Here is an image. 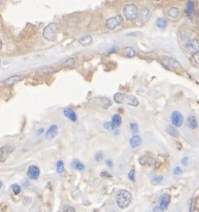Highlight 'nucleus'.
<instances>
[{
	"instance_id": "obj_1",
	"label": "nucleus",
	"mask_w": 199,
	"mask_h": 212,
	"mask_svg": "<svg viewBox=\"0 0 199 212\" xmlns=\"http://www.w3.org/2000/svg\"><path fill=\"white\" fill-rule=\"evenodd\" d=\"M114 101L118 104H123V105H129L133 107H137L139 105L138 99L134 95H127L125 93L118 92L113 97Z\"/></svg>"
},
{
	"instance_id": "obj_2",
	"label": "nucleus",
	"mask_w": 199,
	"mask_h": 212,
	"mask_svg": "<svg viewBox=\"0 0 199 212\" xmlns=\"http://www.w3.org/2000/svg\"><path fill=\"white\" fill-rule=\"evenodd\" d=\"M132 200L131 193L127 190H120L116 197V202L120 208H126Z\"/></svg>"
},
{
	"instance_id": "obj_3",
	"label": "nucleus",
	"mask_w": 199,
	"mask_h": 212,
	"mask_svg": "<svg viewBox=\"0 0 199 212\" xmlns=\"http://www.w3.org/2000/svg\"><path fill=\"white\" fill-rule=\"evenodd\" d=\"M57 33H58V25L55 23H51L44 28L42 36L45 40L49 41H53L57 37Z\"/></svg>"
},
{
	"instance_id": "obj_4",
	"label": "nucleus",
	"mask_w": 199,
	"mask_h": 212,
	"mask_svg": "<svg viewBox=\"0 0 199 212\" xmlns=\"http://www.w3.org/2000/svg\"><path fill=\"white\" fill-rule=\"evenodd\" d=\"M123 15L128 21H133L137 18L138 8L135 4H128L123 8Z\"/></svg>"
},
{
	"instance_id": "obj_5",
	"label": "nucleus",
	"mask_w": 199,
	"mask_h": 212,
	"mask_svg": "<svg viewBox=\"0 0 199 212\" xmlns=\"http://www.w3.org/2000/svg\"><path fill=\"white\" fill-rule=\"evenodd\" d=\"M123 23V17L119 15L112 16L109 19L106 20L105 23V26L109 29V30H115L116 28H118V26H120Z\"/></svg>"
},
{
	"instance_id": "obj_6",
	"label": "nucleus",
	"mask_w": 199,
	"mask_h": 212,
	"mask_svg": "<svg viewBox=\"0 0 199 212\" xmlns=\"http://www.w3.org/2000/svg\"><path fill=\"white\" fill-rule=\"evenodd\" d=\"M161 63L166 68L173 70V71H176V70L181 68L179 63L176 59H174L170 56H162L161 57Z\"/></svg>"
},
{
	"instance_id": "obj_7",
	"label": "nucleus",
	"mask_w": 199,
	"mask_h": 212,
	"mask_svg": "<svg viewBox=\"0 0 199 212\" xmlns=\"http://www.w3.org/2000/svg\"><path fill=\"white\" fill-rule=\"evenodd\" d=\"M186 51L187 54L189 55H194L195 53H196L199 50V41L196 39H192L191 40H189L186 45L185 46Z\"/></svg>"
},
{
	"instance_id": "obj_8",
	"label": "nucleus",
	"mask_w": 199,
	"mask_h": 212,
	"mask_svg": "<svg viewBox=\"0 0 199 212\" xmlns=\"http://www.w3.org/2000/svg\"><path fill=\"white\" fill-rule=\"evenodd\" d=\"M13 151L14 147L11 145H5L0 148V162H5Z\"/></svg>"
},
{
	"instance_id": "obj_9",
	"label": "nucleus",
	"mask_w": 199,
	"mask_h": 212,
	"mask_svg": "<svg viewBox=\"0 0 199 212\" xmlns=\"http://www.w3.org/2000/svg\"><path fill=\"white\" fill-rule=\"evenodd\" d=\"M93 102L95 104H97L100 107H101L102 109H108L110 106L112 105V102L111 100L107 98V97H98V98H93Z\"/></svg>"
},
{
	"instance_id": "obj_10",
	"label": "nucleus",
	"mask_w": 199,
	"mask_h": 212,
	"mask_svg": "<svg viewBox=\"0 0 199 212\" xmlns=\"http://www.w3.org/2000/svg\"><path fill=\"white\" fill-rule=\"evenodd\" d=\"M170 119H171V123L174 126L176 127H180L183 124V121H184V117L183 116L180 114V112L178 111H174L172 114H171V117H170Z\"/></svg>"
},
{
	"instance_id": "obj_11",
	"label": "nucleus",
	"mask_w": 199,
	"mask_h": 212,
	"mask_svg": "<svg viewBox=\"0 0 199 212\" xmlns=\"http://www.w3.org/2000/svg\"><path fill=\"white\" fill-rule=\"evenodd\" d=\"M40 174H41V171H40V168L36 166H30L28 167V170H27V175L30 179L32 180H37L40 176Z\"/></svg>"
},
{
	"instance_id": "obj_12",
	"label": "nucleus",
	"mask_w": 199,
	"mask_h": 212,
	"mask_svg": "<svg viewBox=\"0 0 199 212\" xmlns=\"http://www.w3.org/2000/svg\"><path fill=\"white\" fill-rule=\"evenodd\" d=\"M150 16H151V11H150V9L148 7H143L140 10V13L137 15V17L139 18V21L142 23H146L149 20Z\"/></svg>"
},
{
	"instance_id": "obj_13",
	"label": "nucleus",
	"mask_w": 199,
	"mask_h": 212,
	"mask_svg": "<svg viewBox=\"0 0 199 212\" xmlns=\"http://www.w3.org/2000/svg\"><path fill=\"white\" fill-rule=\"evenodd\" d=\"M139 163L142 166H147V167H155L156 160L149 156H143L139 158Z\"/></svg>"
},
{
	"instance_id": "obj_14",
	"label": "nucleus",
	"mask_w": 199,
	"mask_h": 212,
	"mask_svg": "<svg viewBox=\"0 0 199 212\" xmlns=\"http://www.w3.org/2000/svg\"><path fill=\"white\" fill-rule=\"evenodd\" d=\"M22 80H23V77H22L21 75L16 74V75H12V76L8 77V78L4 81V83H5L6 86L11 87V86L15 85L16 82H18V81H22Z\"/></svg>"
},
{
	"instance_id": "obj_15",
	"label": "nucleus",
	"mask_w": 199,
	"mask_h": 212,
	"mask_svg": "<svg viewBox=\"0 0 199 212\" xmlns=\"http://www.w3.org/2000/svg\"><path fill=\"white\" fill-rule=\"evenodd\" d=\"M58 127L57 125H52L50 129L47 131L46 133V139L48 140H50V139H53L55 138L57 135H58Z\"/></svg>"
},
{
	"instance_id": "obj_16",
	"label": "nucleus",
	"mask_w": 199,
	"mask_h": 212,
	"mask_svg": "<svg viewBox=\"0 0 199 212\" xmlns=\"http://www.w3.org/2000/svg\"><path fill=\"white\" fill-rule=\"evenodd\" d=\"M169 201H170V196L167 193L162 194L160 197V205H161L160 207L165 210L168 208V206L169 204Z\"/></svg>"
},
{
	"instance_id": "obj_17",
	"label": "nucleus",
	"mask_w": 199,
	"mask_h": 212,
	"mask_svg": "<svg viewBox=\"0 0 199 212\" xmlns=\"http://www.w3.org/2000/svg\"><path fill=\"white\" fill-rule=\"evenodd\" d=\"M64 115L72 122H75L77 120V115L76 113L70 108H67L64 109Z\"/></svg>"
},
{
	"instance_id": "obj_18",
	"label": "nucleus",
	"mask_w": 199,
	"mask_h": 212,
	"mask_svg": "<svg viewBox=\"0 0 199 212\" xmlns=\"http://www.w3.org/2000/svg\"><path fill=\"white\" fill-rule=\"evenodd\" d=\"M167 15L171 20H177V19H178V17L180 15V12L178 7H171L168 10Z\"/></svg>"
},
{
	"instance_id": "obj_19",
	"label": "nucleus",
	"mask_w": 199,
	"mask_h": 212,
	"mask_svg": "<svg viewBox=\"0 0 199 212\" xmlns=\"http://www.w3.org/2000/svg\"><path fill=\"white\" fill-rule=\"evenodd\" d=\"M110 123H111V125H112V129L118 128V127L121 125V123H122L121 116L118 115V114H115V115H113Z\"/></svg>"
},
{
	"instance_id": "obj_20",
	"label": "nucleus",
	"mask_w": 199,
	"mask_h": 212,
	"mask_svg": "<svg viewBox=\"0 0 199 212\" xmlns=\"http://www.w3.org/2000/svg\"><path fill=\"white\" fill-rule=\"evenodd\" d=\"M195 10V5L193 1H187L186 2V6L185 8V14L187 17H191L193 12Z\"/></svg>"
},
{
	"instance_id": "obj_21",
	"label": "nucleus",
	"mask_w": 199,
	"mask_h": 212,
	"mask_svg": "<svg viewBox=\"0 0 199 212\" xmlns=\"http://www.w3.org/2000/svg\"><path fill=\"white\" fill-rule=\"evenodd\" d=\"M78 41L83 46H88V45H90L92 42V37L91 35L86 34V35H84L81 38H79Z\"/></svg>"
},
{
	"instance_id": "obj_22",
	"label": "nucleus",
	"mask_w": 199,
	"mask_h": 212,
	"mask_svg": "<svg viewBox=\"0 0 199 212\" xmlns=\"http://www.w3.org/2000/svg\"><path fill=\"white\" fill-rule=\"evenodd\" d=\"M142 143V139L138 135H135L130 139V145L132 148H137L140 144Z\"/></svg>"
},
{
	"instance_id": "obj_23",
	"label": "nucleus",
	"mask_w": 199,
	"mask_h": 212,
	"mask_svg": "<svg viewBox=\"0 0 199 212\" xmlns=\"http://www.w3.org/2000/svg\"><path fill=\"white\" fill-rule=\"evenodd\" d=\"M76 61H77V58L76 57H71V58H68L67 60H66L63 64V66L66 67V68H73L75 64H76Z\"/></svg>"
},
{
	"instance_id": "obj_24",
	"label": "nucleus",
	"mask_w": 199,
	"mask_h": 212,
	"mask_svg": "<svg viewBox=\"0 0 199 212\" xmlns=\"http://www.w3.org/2000/svg\"><path fill=\"white\" fill-rule=\"evenodd\" d=\"M187 125L191 129H196L197 128V121L195 117L189 116L187 117Z\"/></svg>"
},
{
	"instance_id": "obj_25",
	"label": "nucleus",
	"mask_w": 199,
	"mask_h": 212,
	"mask_svg": "<svg viewBox=\"0 0 199 212\" xmlns=\"http://www.w3.org/2000/svg\"><path fill=\"white\" fill-rule=\"evenodd\" d=\"M71 165H72V167H73L75 169H76V170L83 171V170H84V168H85L84 165L80 160H78V159H74V160L72 161Z\"/></svg>"
},
{
	"instance_id": "obj_26",
	"label": "nucleus",
	"mask_w": 199,
	"mask_h": 212,
	"mask_svg": "<svg viewBox=\"0 0 199 212\" xmlns=\"http://www.w3.org/2000/svg\"><path fill=\"white\" fill-rule=\"evenodd\" d=\"M135 55H136V53H135V49H133L132 48L128 47V48H127L125 49V56H126L127 57L132 58V57H135Z\"/></svg>"
},
{
	"instance_id": "obj_27",
	"label": "nucleus",
	"mask_w": 199,
	"mask_h": 212,
	"mask_svg": "<svg viewBox=\"0 0 199 212\" xmlns=\"http://www.w3.org/2000/svg\"><path fill=\"white\" fill-rule=\"evenodd\" d=\"M192 39H191V35L189 34V33H186V32H184L182 35H181V42H182V44H183V46L185 47L186 45V43L189 41V40H191Z\"/></svg>"
},
{
	"instance_id": "obj_28",
	"label": "nucleus",
	"mask_w": 199,
	"mask_h": 212,
	"mask_svg": "<svg viewBox=\"0 0 199 212\" xmlns=\"http://www.w3.org/2000/svg\"><path fill=\"white\" fill-rule=\"evenodd\" d=\"M165 131H166V133H167L168 134H169V135H171V136H173V137H178V132L174 127L168 126V127H166Z\"/></svg>"
},
{
	"instance_id": "obj_29",
	"label": "nucleus",
	"mask_w": 199,
	"mask_h": 212,
	"mask_svg": "<svg viewBox=\"0 0 199 212\" xmlns=\"http://www.w3.org/2000/svg\"><path fill=\"white\" fill-rule=\"evenodd\" d=\"M156 25H157V27H159L161 29H164L167 26V21L164 18H158L156 20Z\"/></svg>"
},
{
	"instance_id": "obj_30",
	"label": "nucleus",
	"mask_w": 199,
	"mask_h": 212,
	"mask_svg": "<svg viewBox=\"0 0 199 212\" xmlns=\"http://www.w3.org/2000/svg\"><path fill=\"white\" fill-rule=\"evenodd\" d=\"M52 71H53L52 67H45V68H41V70H39L38 73L41 74V75H48Z\"/></svg>"
},
{
	"instance_id": "obj_31",
	"label": "nucleus",
	"mask_w": 199,
	"mask_h": 212,
	"mask_svg": "<svg viewBox=\"0 0 199 212\" xmlns=\"http://www.w3.org/2000/svg\"><path fill=\"white\" fill-rule=\"evenodd\" d=\"M57 171L59 174H62L65 171V166H64V162L62 160H58L57 162Z\"/></svg>"
},
{
	"instance_id": "obj_32",
	"label": "nucleus",
	"mask_w": 199,
	"mask_h": 212,
	"mask_svg": "<svg viewBox=\"0 0 199 212\" xmlns=\"http://www.w3.org/2000/svg\"><path fill=\"white\" fill-rule=\"evenodd\" d=\"M12 191H13V192H14L15 194H18V193H20V191H21V186L18 185V184H16V183H15V184L12 185Z\"/></svg>"
},
{
	"instance_id": "obj_33",
	"label": "nucleus",
	"mask_w": 199,
	"mask_h": 212,
	"mask_svg": "<svg viewBox=\"0 0 199 212\" xmlns=\"http://www.w3.org/2000/svg\"><path fill=\"white\" fill-rule=\"evenodd\" d=\"M135 169H131L130 170V172L128 173V178H129V180L130 181H132V182H135Z\"/></svg>"
},
{
	"instance_id": "obj_34",
	"label": "nucleus",
	"mask_w": 199,
	"mask_h": 212,
	"mask_svg": "<svg viewBox=\"0 0 199 212\" xmlns=\"http://www.w3.org/2000/svg\"><path fill=\"white\" fill-rule=\"evenodd\" d=\"M130 129L132 130V132L134 134H137L138 133V125L135 123H131L130 124Z\"/></svg>"
},
{
	"instance_id": "obj_35",
	"label": "nucleus",
	"mask_w": 199,
	"mask_h": 212,
	"mask_svg": "<svg viewBox=\"0 0 199 212\" xmlns=\"http://www.w3.org/2000/svg\"><path fill=\"white\" fill-rule=\"evenodd\" d=\"M192 57H193V61L195 62V64L197 65H199V50H198L196 53H195V54L192 56Z\"/></svg>"
},
{
	"instance_id": "obj_36",
	"label": "nucleus",
	"mask_w": 199,
	"mask_h": 212,
	"mask_svg": "<svg viewBox=\"0 0 199 212\" xmlns=\"http://www.w3.org/2000/svg\"><path fill=\"white\" fill-rule=\"evenodd\" d=\"M63 212H76V210L72 206H66V207H64Z\"/></svg>"
},
{
	"instance_id": "obj_37",
	"label": "nucleus",
	"mask_w": 199,
	"mask_h": 212,
	"mask_svg": "<svg viewBox=\"0 0 199 212\" xmlns=\"http://www.w3.org/2000/svg\"><path fill=\"white\" fill-rule=\"evenodd\" d=\"M163 179V176L162 175H158V176H155L154 178L152 179V183H158L160 182H161Z\"/></svg>"
},
{
	"instance_id": "obj_38",
	"label": "nucleus",
	"mask_w": 199,
	"mask_h": 212,
	"mask_svg": "<svg viewBox=\"0 0 199 212\" xmlns=\"http://www.w3.org/2000/svg\"><path fill=\"white\" fill-rule=\"evenodd\" d=\"M102 158H103V154H102V152H101V151H98V152L95 154V160L99 162V161H101Z\"/></svg>"
},
{
	"instance_id": "obj_39",
	"label": "nucleus",
	"mask_w": 199,
	"mask_h": 212,
	"mask_svg": "<svg viewBox=\"0 0 199 212\" xmlns=\"http://www.w3.org/2000/svg\"><path fill=\"white\" fill-rule=\"evenodd\" d=\"M174 175H180L181 173H182V169L179 167H177L175 169H174Z\"/></svg>"
},
{
	"instance_id": "obj_40",
	"label": "nucleus",
	"mask_w": 199,
	"mask_h": 212,
	"mask_svg": "<svg viewBox=\"0 0 199 212\" xmlns=\"http://www.w3.org/2000/svg\"><path fill=\"white\" fill-rule=\"evenodd\" d=\"M101 176H102V177H107V178H111V177H112V175H111L110 174L107 173V172H101Z\"/></svg>"
},
{
	"instance_id": "obj_41",
	"label": "nucleus",
	"mask_w": 199,
	"mask_h": 212,
	"mask_svg": "<svg viewBox=\"0 0 199 212\" xmlns=\"http://www.w3.org/2000/svg\"><path fill=\"white\" fill-rule=\"evenodd\" d=\"M195 200H192V203H191V207H190V208H189V212H193V211L195 210Z\"/></svg>"
},
{
	"instance_id": "obj_42",
	"label": "nucleus",
	"mask_w": 199,
	"mask_h": 212,
	"mask_svg": "<svg viewBox=\"0 0 199 212\" xmlns=\"http://www.w3.org/2000/svg\"><path fill=\"white\" fill-rule=\"evenodd\" d=\"M163 211H164V209L161 208V207H155L153 208V212H163Z\"/></svg>"
},
{
	"instance_id": "obj_43",
	"label": "nucleus",
	"mask_w": 199,
	"mask_h": 212,
	"mask_svg": "<svg viewBox=\"0 0 199 212\" xmlns=\"http://www.w3.org/2000/svg\"><path fill=\"white\" fill-rule=\"evenodd\" d=\"M104 127L106 129H112V125H111V123L109 122V123H105L104 124Z\"/></svg>"
},
{
	"instance_id": "obj_44",
	"label": "nucleus",
	"mask_w": 199,
	"mask_h": 212,
	"mask_svg": "<svg viewBox=\"0 0 199 212\" xmlns=\"http://www.w3.org/2000/svg\"><path fill=\"white\" fill-rule=\"evenodd\" d=\"M182 164H183L184 166H186V165L188 164V158L185 157V158L182 159Z\"/></svg>"
},
{
	"instance_id": "obj_45",
	"label": "nucleus",
	"mask_w": 199,
	"mask_h": 212,
	"mask_svg": "<svg viewBox=\"0 0 199 212\" xmlns=\"http://www.w3.org/2000/svg\"><path fill=\"white\" fill-rule=\"evenodd\" d=\"M105 162H106V165H107L109 167H112V166H113V163H112V161H111V160H109V159H107Z\"/></svg>"
},
{
	"instance_id": "obj_46",
	"label": "nucleus",
	"mask_w": 199,
	"mask_h": 212,
	"mask_svg": "<svg viewBox=\"0 0 199 212\" xmlns=\"http://www.w3.org/2000/svg\"><path fill=\"white\" fill-rule=\"evenodd\" d=\"M42 132H44V129H43V128H41V130H39V133H38V134H42Z\"/></svg>"
},
{
	"instance_id": "obj_47",
	"label": "nucleus",
	"mask_w": 199,
	"mask_h": 212,
	"mask_svg": "<svg viewBox=\"0 0 199 212\" xmlns=\"http://www.w3.org/2000/svg\"><path fill=\"white\" fill-rule=\"evenodd\" d=\"M3 187V183L1 182V181H0V189H1Z\"/></svg>"
},
{
	"instance_id": "obj_48",
	"label": "nucleus",
	"mask_w": 199,
	"mask_h": 212,
	"mask_svg": "<svg viewBox=\"0 0 199 212\" xmlns=\"http://www.w3.org/2000/svg\"><path fill=\"white\" fill-rule=\"evenodd\" d=\"M2 48V41H1V39H0V48Z\"/></svg>"
},
{
	"instance_id": "obj_49",
	"label": "nucleus",
	"mask_w": 199,
	"mask_h": 212,
	"mask_svg": "<svg viewBox=\"0 0 199 212\" xmlns=\"http://www.w3.org/2000/svg\"><path fill=\"white\" fill-rule=\"evenodd\" d=\"M1 4H2V2H1V1H0V6H1Z\"/></svg>"
},
{
	"instance_id": "obj_50",
	"label": "nucleus",
	"mask_w": 199,
	"mask_h": 212,
	"mask_svg": "<svg viewBox=\"0 0 199 212\" xmlns=\"http://www.w3.org/2000/svg\"><path fill=\"white\" fill-rule=\"evenodd\" d=\"M0 62H1V61H0Z\"/></svg>"
}]
</instances>
